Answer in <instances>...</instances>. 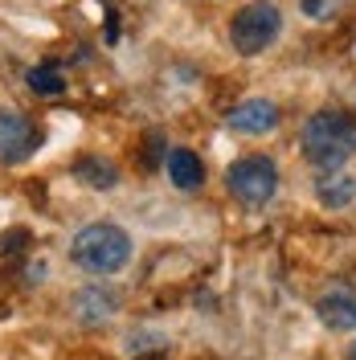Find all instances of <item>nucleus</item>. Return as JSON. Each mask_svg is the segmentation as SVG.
Wrapping results in <instances>:
<instances>
[{
    "label": "nucleus",
    "instance_id": "nucleus-1",
    "mask_svg": "<svg viewBox=\"0 0 356 360\" xmlns=\"http://www.w3.org/2000/svg\"><path fill=\"white\" fill-rule=\"evenodd\" d=\"M70 262L78 270H87V274H94V278L119 274L132 262V238H127V229H119L111 221H90L74 233Z\"/></svg>",
    "mask_w": 356,
    "mask_h": 360
},
{
    "label": "nucleus",
    "instance_id": "nucleus-2",
    "mask_svg": "<svg viewBox=\"0 0 356 360\" xmlns=\"http://www.w3.org/2000/svg\"><path fill=\"white\" fill-rule=\"evenodd\" d=\"M303 156L319 172H336L356 156V123L344 111H315L303 123Z\"/></svg>",
    "mask_w": 356,
    "mask_h": 360
},
{
    "label": "nucleus",
    "instance_id": "nucleus-3",
    "mask_svg": "<svg viewBox=\"0 0 356 360\" xmlns=\"http://www.w3.org/2000/svg\"><path fill=\"white\" fill-rule=\"evenodd\" d=\"M225 188L246 209H262L279 193V168H274L270 156H242L225 168Z\"/></svg>",
    "mask_w": 356,
    "mask_h": 360
},
{
    "label": "nucleus",
    "instance_id": "nucleus-4",
    "mask_svg": "<svg viewBox=\"0 0 356 360\" xmlns=\"http://www.w3.org/2000/svg\"><path fill=\"white\" fill-rule=\"evenodd\" d=\"M279 33H283V17H279V8L270 0H250V4H242L234 13V21H229V41L246 58L270 49V45L279 41Z\"/></svg>",
    "mask_w": 356,
    "mask_h": 360
},
{
    "label": "nucleus",
    "instance_id": "nucleus-5",
    "mask_svg": "<svg viewBox=\"0 0 356 360\" xmlns=\"http://www.w3.org/2000/svg\"><path fill=\"white\" fill-rule=\"evenodd\" d=\"M42 127L21 111H0V164H25L42 148Z\"/></svg>",
    "mask_w": 356,
    "mask_h": 360
},
{
    "label": "nucleus",
    "instance_id": "nucleus-6",
    "mask_svg": "<svg viewBox=\"0 0 356 360\" xmlns=\"http://www.w3.org/2000/svg\"><path fill=\"white\" fill-rule=\"evenodd\" d=\"M279 107L270 103V98H242L238 107H229L225 115V127L238 135H270L279 127Z\"/></svg>",
    "mask_w": 356,
    "mask_h": 360
},
{
    "label": "nucleus",
    "instance_id": "nucleus-7",
    "mask_svg": "<svg viewBox=\"0 0 356 360\" xmlns=\"http://www.w3.org/2000/svg\"><path fill=\"white\" fill-rule=\"evenodd\" d=\"M115 311H119V299H115L111 287L90 283L87 291L74 295V319H78L82 328H98V323H107Z\"/></svg>",
    "mask_w": 356,
    "mask_h": 360
},
{
    "label": "nucleus",
    "instance_id": "nucleus-8",
    "mask_svg": "<svg viewBox=\"0 0 356 360\" xmlns=\"http://www.w3.org/2000/svg\"><path fill=\"white\" fill-rule=\"evenodd\" d=\"M315 315H319V323H324L328 332H356V295L344 291V287L319 295Z\"/></svg>",
    "mask_w": 356,
    "mask_h": 360
},
{
    "label": "nucleus",
    "instance_id": "nucleus-9",
    "mask_svg": "<svg viewBox=\"0 0 356 360\" xmlns=\"http://www.w3.org/2000/svg\"><path fill=\"white\" fill-rule=\"evenodd\" d=\"M315 197L328 205V209H344V205H352L356 197V176L352 172H319V180H315Z\"/></svg>",
    "mask_w": 356,
    "mask_h": 360
},
{
    "label": "nucleus",
    "instance_id": "nucleus-10",
    "mask_svg": "<svg viewBox=\"0 0 356 360\" xmlns=\"http://www.w3.org/2000/svg\"><path fill=\"white\" fill-rule=\"evenodd\" d=\"M168 180L184 188V193H193L201 188V180H205V164L197 160V152H189V148H172L168 152Z\"/></svg>",
    "mask_w": 356,
    "mask_h": 360
},
{
    "label": "nucleus",
    "instance_id": "nucleus-11",
    "mask_svg": "<svg viewBox=\"0 0 356 360\" xmlns=\"http://www.w3.org/2000/svg\"><path fill=\"white\" fill-rule=\"evenodd\" d=\"M74 176L90 184V188H115L119 184V168H115L111 160H98V156H82L74 164Z\"/></svg>",
    "mask_w": 356,
    "mask_h": 360
},
{
    "label": "nucleus",
    "instance_id": "nucleus-12",
    "mask_svg": "<svg viewBox=\"0 0 356 360\" xmlns=\"http://www.w3.org/2000/svg\"><path fill=\"white\" fill-rule=\"evenodd\" d=\"M25 82H29V90H33V94H62V90H66V78H62V70L53 66V62L33 66Z\"/></svg>",
    "mask_w": 356,
    "mask_h": 360
},
{
    "label": "nucleus",
    "instance_id": "nucleus-13",
    "mask_svg": "<svg viewBox=\"0 0 356 360\" xmlns=\"http://www.w3.org/2000/svg\"><path fill=\"white\" fill-rule=\"evenodd\" d=\"M344 360H356V340L348 344V352H344Z\"/></svg>",
    "mask_w": 356,
    "mask_h": 360
}]
</instances>
